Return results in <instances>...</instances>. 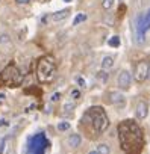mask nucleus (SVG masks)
I'll return each instance as SVG.
<instances>
[{
    "instance_id": "f257e3e1",
    "label": "nucleus",
    "mask_w": 150,
    "mask_h": 154,
    "mask_svg": "<svg viewBox=\"0 0 150 154\" xmlns=\"http://www.w3.org/2000/svg\"><path fill=\"white\" fill-rule=\"evenodd\" d=\"M120 146L124 154H141L144 148V133L138 122L124 119L117 127Z\"/></svg>"
},
{
    "instance_id": "f03ea898",
    "label": "nucleus",
    "mask_w": 150,
    "mask_h": 154,
    "mask_svg": "<svg viewBox=\"0 0 150 154\" xmlns=\"http://www.w3.org/2000/svg\"><path fill=\"white\" fill-rule=\"evenodd\" d=\"M81 127L88 134V137H91V139L99 137L109 127V119H108L105 109L100 106H93V107L87 109V112L84 113V116L81 119Z\"/></svg>"
},
{
    "instance_id": "7ed1b4c3",
    "label": "nucleus",
    "mask_w": 150,
    "mask_h": 154,
    "mask_svg": "<svg viewBox=\"0 0 150 154\" xmlns=\"http://www.w3.org/2000/svg\"><path fill=\"white\" fill-rule=\"evenodd\" d=\"M56 75V62L55 57L46 54L37 62V79L40 83H50Z\"/></svg>"
},
{
    "instance_id": "20e7f679",
    "label": "nucleus",
    "mask_w": 150,
    "mask_h": 154,
    "mask_svg": "<svg viewBox=\"0 0 150 154\" xmlns=\"http://www.w3.org/2000/svg\"><path fill=\"white\" fill-rule=\"evenodd\" d=\"M24 75L18 69L15 63H9L0 74V85H5L8 88H17L23 83Z\"/></svg>"
},
{
    "instance_id": "39448f33",
    "label": "nucleus",
    "mask_w": 150,
    "mask_h": 154,
    "mask_svg": "<svg viewBox=\"0 0 150 154\" xmlns=\"http://www.w3.org/2000/svg\"><path fill=\"white\" fill-rule=\"evenodd\" d=\"M47 146L49 142L44 137V134H35L29 140V154H44Z\"/></svg>"
},
{
    "instance_id": "423d86ee",
    "label": "nucleus",
    "mask_w": 150,
    "mask_h": 154,
    "mask_svg": "<svg viewBox=\"0 0 150 154\" xmlns=\"http://www.w3.org/2000/svg\"><path fill=\"white\" fill-rule=\"evenodd\" d=\"M148 66H150V62L148 60H139L136 65H135V80L138 83L144 82L147 79V72H148Z\"/></svg>"
},
{
    "instance_id": "0eeeda50",
    "label": "nucleus",
    "mask_w": 150,
    "mask_h": 154,
    "mask_svg": "<svg viewBox=\"0 0 150 154\" xmlns=\"http://www.w3.org/2000/svg\"><path fill=\"white\" fill-rule=\"evenodd\" d=\"M135 29H136V41L141 44L145 41V30H144V14H138L135 20Z\"/></svg>"
},
{
    "instance_id": "6e6552de",
    "label": "nucleus",
    "mask_w": 150,
    "mask_h": 154,
    "mask_svg": "<svg viewBox=\"0 0 150 154\" xmlns=\"http://www.w3.org/2000/svg\"><path fill=\"white\" fill-rule=\"evenodd\" d=\"M118 88L120 89H129L130 88V85H132V74L127 71V69H123V71H120V74H118Z\"/></svg>"
},
{
    "instance_id": "1a4fd4ad",
    "label": "nucleus",
    "mask_w": 150,
    "mask_h": 154,
    "mask_svg": "<svg viewBox=\"0 0 150 154\" xmlns=\"http://www.w3.org/2000/svg\"><path fill=\"white\" fill-rule=\"evenodd\" d=\"M148 115V104L145 101H138L136 109H135V116L136 119H144Z\"/></svg>"
},
{
    "instance_id": "9d476101",
    "label": "nucleus",
    "mask_w": 150,
    "mask_h": 154,
    "mask_svg": "<svg viewBox=\"0 0 150 154\" xmlns=\"http://www.w3.org/2000/svg\"><path fill=\"white\" fill-rule=\"evenodd\" d=\"M109 101L112 103V104H124L126 103V98H124V95L121 94V92H117V91H114V92H111L109 94Z\"/></svg>"
},
{
    "instance_id": "9b49d317",
    "label": "nucleus",
    "mask_w": 150,
    "mask_h": 154,
    "mask_svg": "<svg viewBox=\"0 0 150 154\" xmlns=\"http://www.w3.org/2000/svg\"><path fill=\"white\" fill-rule=\"evenodd\" d=\"M68 145L71 146V148H78V146H81V143H82V136L79 134V133H73V134H70L68 136Z\"/></svg>"
},
{
    "instance_id": "f8f14e48",
    "label": "nucleus",
    "mask_w": 150,
    "mask_h": 154,
    "mask_svg": "<svg viewBox=\"0 0 150 154\" xmlns=\"http://www.w3.org/2000/svg\"><path fill=\"white\" fill-rule=\"evenodd\" d=\"M68 15H70V9H61V11L52 14V20H53V21H62V20H65Z\"/></svg>"
},
{
    "instance_id": "ddd939ff",
    "label": "nucleus",
    "mask_w": 150,
    "mask_h": 154,
    "mask_svg": "<svg viewBox=\"0 0 150 154\" xmlns=\"http://www.w3.org/2000/svg\"><path fill=\"white\" fill-rule=\"evenodd\" d=\"M100 65H102V69H106V71H108L109 68L114 66V57H112V56H105V57H102Z\"/></svg>"
},
{
    "instance_id": "4468645a",
    "label": "nucleus",
    "mask_w": 150,
    "mask_h": 154,
    "mask_svg": "<svg viewBox=\"0 0 150 154\" xmlns=\"http://www.w3.org/2000/svg\"><path fill=\"white\" fill-rule=\"evenodd\" d=\"M81 95H82V92H81V89L79 88H73L71 91H70V101H78L79 98H81Z\"/></svg>"
},
{
    "instance_id": "2eb2a0df",
    "label": "nucleus",
    "mask_w": 150,
    "mask_h": 154,
    "mask_svg": "<svg viewBox=\"0 0 150 154\" xmlns=\"http://www.w3.org/2000/svg\"><path fill=\"white\" fill-rule=\"evenodd\" d=\"M97 79L102 82V83H106L108 82V79H109V74H108V71L106 69H100V71H97Z\"/></svg>"
},
{
    "instance_id": "dca6fc26",
    "label": "nucleus",
    "mask_w": 150,
    "mask_h": 154,
    "mask_svg": "<svg viewBox=\"0 0 150 154\" xmlns=\"http://www.w3.org/2000/svg\"><path fill=\"white\" fill-rule=\"evenodd\" d=\"M96 151H97L99 154H109V152H111V149H109V145H108V143H99V145H97V148H96Z\"/></svg>"
},
{
    "instance_id": "f3484780",
    "label": "nucleus",
    "mask_w": 150,
    "mask_h": 154,
    "mask_svg": "<svg viewBox=\"0 0 150 154\" xmlns=\"http://www.w3.org/2000/svg\"><path fill=\"white\" fill-rule=\"evenodd\" d=\"M74 107H76L74 101H67V103H64V106H62V110H64V113H71V112L74 110Z\"/></svg>"
},
{
    "instance_id": "a211bd4d",
    "label": "nucleus",
    "mask_w": 150,
    "mask_h": 154,
    "mask_svg": "<svg viewBox=\"0 0 150 154\" xmlns=\"http://www.w3.org/2000/svg\"><path fill=\"white\" fill-rule=\"evenodd\" d=\"M87 20V14H84V12H81V14H78L76 17H74V20H73V26H78V24H81V23H84Z\"/></svg>"
},
{
    "instance_id": "6ab92c4d",
    "label": "nucleus",
    "mask_w": 150,
    "mask_h": 154,
    "mask_svg": "<svg viewBox=\"0 0 150 154\" xmlns=\"http://www.w3.org/2000/svg\"><path fill=\"white\" fill-rule=\"evenodd\" d=\"M144 30H150V8L147 9V12L144 14Z\"/></svg>"
},
{
    "instance_id": "aec40b11",
    "label": "nucleus",
    "mask_w": 150,
    "mask_h": 154,
    "mask_svg": "<svg viewBox=\"0 0 150 154\" xmlns=\"http://www.w3.org/2000/svg\"><path fill=\"white\" fill-rule=\"evenodd\" d=\"M70 127H71V124H70L68 121H61V122H58V130H59V131H67V130H70Z\"/></svg>"
},
{
    "instance_id": "412c9836",
    "label": "nucleus",
    "mask_w": 150,
    "mask_h": 154,
    "mask_svg": "<svg viewBox=\"0 0 150 154\" xmlns=\"http://www.w3.org/2000/svg\"><path fill=\"white\" fill-rule=\"evenodd\" d=\"M108 44H109V47H115V48L120 47V36H117V35L112 36V38L108 41Z\"/></svg>"
},
{
    "instance_id": "4be33fe9",
    "label": "nucleus",
    "mask_w": 150,
    "mask_h": 154,
    "mask_svg": "<svg viewBox=\"0 0 150 154\" xmlns=\"http://www.w3.org/2000/svg\"><path fill=\"white\" fill-rule=\"evenodd\" d=\"M76 83H78V86L81 88V89H85L87 88V82H85V79L82 75H78L76 77Z\"/></svg>"
},
{
    "instance_id": "5701e85b",
    "label": "nucleus",
    "mask_w": 150,
    "mask_h": 154,
    "mask_svg": "<svg viewBox=\"0 0 150 154\" xmlns=\"http://www.w3.org/2000/svg\"><path fill=\"white\" fill-rule=\"evenodd\" d=\"M5 44H11V38L6 33H3L2 36H0V45H5Z\"/></svg>"
},
{
    "instance_id": "b1692460",
    "label": "nucleus",
    "mask_w": 150,
    "mask_h": 154,
    "mask_svg": "<svg viewBox=\"0 0 150 154\" xmlns=\"http://www.w3.org/2000/svg\"><path fill=\"white\" fill-rule=\"evenodd\" d=\"M112 5H114V0H103L102 8H103V9H111Z\"/></svg>"
},
{
    "instance_id": "393cba45",
    "label": "nucleus",
    "mask_w": 150,
    "mask_h": 154,
    "mask_svg": "<svg viewBox=\"0 0 150 154\" xmlns=\"http://www.w3.org/2000/svg\"><path fill=\"white\" fill-rule=\"evenodd\" d=\"M59 98H61V92H55V94L50 97V101H52V103H56V101H59Z\"/></svg>"
},
{
    "instance_id": "a878e982",
    "label": "nucleus",
    "mask_w": 150,
    "mask_h": 154,
    "mask_svg": "<svg viewBox=\"0 0 150 154\" xmlns=\"http://www.w3.org/2000/svg\"><path fill=\"white\" fill-rule=\"evenodd\" d=\"M5 145H6V139H2V140H0V154H3Z\"/></svg>"
},
{
    "instance_id": "bb28decb",
    "label": "nucleus",
    "mask_w": 150,
    "mask_h": 154,
    "mask_svg": "<svg viewBox=\"0 0 150 154\" xmlns=\"http://www.w3.org/2000/svg\"><path fill=\"white\" fill-rule=\"evenodd\" d=\"M15 2H17V5H27L30 0H15Z\"/></svg>"
},
{
    "instance_id": "cd10ccee",
    "label": "nucleus",
    "mask_w": 150,
    "mask_h": 154,
    "mask_svg": "<svg viewBox=\"0 0 150 154\" xmlns=\"http://www.w3.org/2000/svg\"><path fill=\"white\" fill-rule=\"evenodd\" d=\"M2 125H8V121L6 119H0V127Z\"/></svg>"
},
{
    "instance_id": "c85d7f7f",
    "label": "nucleus",
    "mask_w": 150,
    "mask_h": 154,
    "mask_svg": "<svg viewBox=\"0 0 150 154\" xmlns=\"http://www.w3.org/2000/svg\"><path fill=\"white\" fill-rule=\"evenodd\" d=\"M41 21H43V23H44V24H46V23H47V21H49V15H44V17H43V20H41Z\"/></svg>"
},
{
    "instance_id": "c756f323",
    "label": "nucleus",
    "mask_w": 150,
    "mask_h": 154,
    "mask_svg": "<svg viewBox=\"0 0 150 154\" xmlns=\"http://www.w3.org/2000/svg\"><path fill=\"white\" fill-rule=\"evenodd\" d=\"M88 154H99V152H97V151H96V149H93V151H90V152H88Z\"/></svg>"
},
{
    "instance_id": "7c9ffc66",
    "label": "nucleus",
    "mask_w": 150,
    "mask_h": 154,
    "mask_svg": "<svg viewBox=\"0 0 150 154\" xmlns=\"http://www.w3.org/2000/svg\"><path fill=\"white\" fill-rule=\"evenodd\" d=\"M147 79H150V66H148V72H147Z\"/></svg>"
},
{
    "instance_id": "2f4dec72",
    "label": "nucleus",
    "mask_w": 150,
    "mask_h": 154,
    "mask_svg": "<svg viewBox=\"0 0 150 154\" xmlns=\"http://www.w3.org/2000/svg\"><path fill=\"white\" fill-rule=\"evenodd\" d=\"M5 98V94H0V100H3Z\"/></svg>"
},
{
    "instance_id": "473e14b6",
    "label": "nucleus",
    "mask_w": 150,
    "mask_h": 154,
    "mask_svg": "<svg viewBox=\"0 0 150 154\" xmlns=\"http://www.w3.org/2000/svg\"><path fill=\"white\" fill-rule=\"evenodd\" d=\"M64 2H65V3H70V2H71V0H64Z\"/></svg>"
},
{
    "instance_id": "72a5a7b5",
    "label": "nucleus",
    "mask_w": 150,
    "mask_h": 154,
    "mask_svg": "<svg viewBox=\"0 0 150 154\" xmlns=\"http://www.w3.org/2000/svg\"><path fill=\"white\" fill-rule=\"evenodd\" d=\"M44 2H50V0H44Z\"/></svg>"
}]
</instances>
